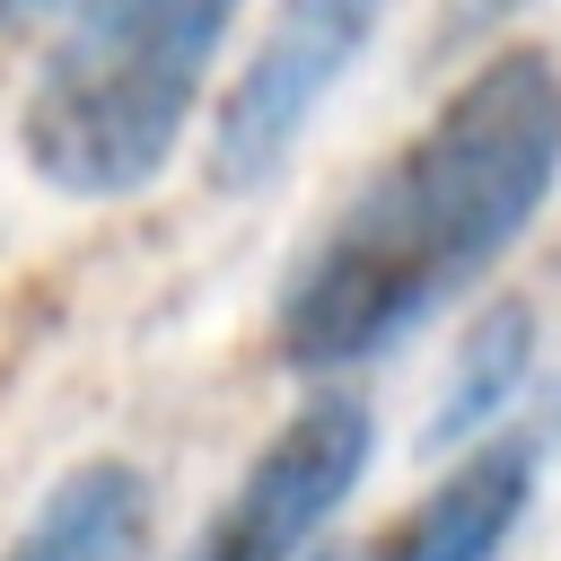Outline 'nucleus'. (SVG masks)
Segmentation results:
<instances>
[{"label": "nucleus", "mask_w": 561, "mask_h": 561, "mask_svg": "<svg viewBox=\"0 0 561 561\" xmlns=\"http://www.w3.org/2000/svg\"><path fill=\"white\" fill-rule=\"evenodd\" d=\"M561 184V61L508 44L307 237L272 307V359L298 377L359 368L473 289Z\"/></svg>", "instance_id": "1"}, {"label": "nucleus", "mask_w": 561, "mask_h": 561, "mask_svg": "<svg viewBox=\"0 0 561 561\" xmlns=\"http://www.w3.org/2000/svg\"><path fill=\"white\" fill-rule=\"evenodd\" d=\"M70 26L18 105L26 167L70 202H123L167 175L237 0H61Z\"/></svg>", "instance_id": "2"}, {"label": "nucleus", "mask_w": 561, "mask_h": 561, "mask_svg": "<svg viewBox=\"0 0 561 561\" xmlns=\"http://www.w3.org/2000/svg\"><path fill=\"white\" fill-rule=\"evenodd\" d=\"M386 9L394 0H280L272 9V26L254 35L245 70L228 79V96L210 114V184L219 193H263L289 167V149L324 114V96L351 79V61L386 26Z\"/></svg>", "instance_id": "3"}, {"label": "nucleus", "mask_w": 561, "mask_h": 561, "mask_svg": "<svg viewBox=\"0 0 561 561\" xmlns=\"http://www.w3.org/2000/svg\"><path fill=\"white\" fill-rule=\"evenodd\" d=\"M377 447V412L359 394H316L298 403L263 456L237 473V491L219 500V517L193 535L184 561H307V543L324 535V517L359 491Z\"/></svg>", "instance_id": "4"}, {"label": "nucleus", "mask_w": 561, "mask_h": 561, "mask_svg": "<svg viewBox=\"0 0 561 561\" xmlns=\"http://www.w3.org/2000/svg\"><path fill=\"white\" fill-rule=\"evenodd\" d=\"M535 473H543V438L535 430L482 438L394 535L368 543V561H500V543L517 535V517L535 500Z\"/></svg>", "instance_id": "5"}, {"label": "nucleus", "mask_w": 561, "mask_h": 561, "mask_svg": "<svg viewBox=\"0 0 561 561\" xmlns=\"http://www.w3.org/2000/svg\"><path fill=\"white\" fill-rule=\"evenodd\" d=\"M140 543H149V473L131 456H88L44 491V508L18 526L0 561H140Z\"/></svg>", "instance_id": "6"}, {"label": "nucleus", "mask_w": 561, "mask_h": 561, "mask_svg": "<svg viewBox=\"0 0 561 561\" xmlns=\"http://www.w3.org/2000/svg\"><path fill=\"white\" fill-rule=\"evenodd\" d=\"M526 368H535V307H526V298H491V307L465 324V342H456V368H447V386H438V412H430L421 447L447 456V447L482 438V430L517 403Z\"/></svg>", "instance_id": "7"}, {"label": "nucleus", "mask_w": 561, "mask_h": 561, "mask_svg": "<svg viewBox=\"0 0 561 561\" xmlns=\"http://www.w3.org/2000/svg\"><path fill=\"white\" fill-rule=\"evenodd\" d=\"M61 0H0V35H18V26H35V18H53Z\"/></svg>", "instance_id": "8"}, {"label": "nucleus", "mask_w": 561, "mask_h": 561, "mask_svg": "<svg viewBox=\"0 0 561 561\" xmlns=\"http://www.w3.org/2000/svg\"><path fill=\"white\" fill-rule=\"evenodd\" d=\"M543 447H561V386H552V421H543Z\"/></svg>", "instance_id": "9"}, {"label": "nucleus", "mask_w": 561, "mask_h": 561, "mask_svg": "<svg viewBox=\"0 0 561 561\" xmlns=\"http://www.w3.org/2000/svg\"><path fill=\"white\" fill-rule=\"evenodd\" d=\"M324 561H342V552H324Z\"/></svg>", "instance_id": "10"}]
</instances>
